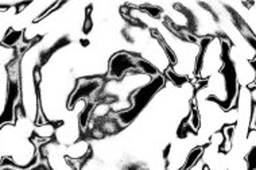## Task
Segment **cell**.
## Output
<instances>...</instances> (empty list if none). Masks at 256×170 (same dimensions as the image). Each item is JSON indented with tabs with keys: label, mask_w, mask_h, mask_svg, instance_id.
<instances>
[{
	"label": "cell",
	"mask_w": 256,
	"mask_h": 170,
	"mask_svg": "<svg viewBox=\"0 0 256 170\" xmlns=\"http://www.w3.org/2000/svg\"><path fill=\"white\" fill-rule=\"evenodd\" d=\"M201 42V52L196 70V81L204 82L209 77L220 73L226 65V52L230 44L222 38H204Z\"/></svg>",
	"instance_id": "obj_2"
},
{
	"label": "cell",
	"mask_w": 256,
	"mask_h": 170,
	"mask_svg": "<svg viewBox=\"0 0 256 170\" xmlns=\"http://www.w3.org/2000/svg\"><path fill=\"white\" fill-rule=\"evenodd\" d=\"M36 127L38 124L31 122L19 106L14 120L0 126V166L10 164L14 168L27 170L40 162Z\"/></svg>",
	"instance_id": "obj_1"
},
{
	"label": "cell",
	"mask_w": 256,
	"mask_h": 170,
	"mask_svg": "<svg viewBox=\"0 0 256 170\" xmlns=\"http://www.w3.org/2000/svg\"><path fill=\"white\" fill-rule=\"evenodd\" d=\"M0 170H22V169H18V168H14V166L10 165V164H4V165L0 166Z\"/></svg>",
	"instance_id": "obj_3"
}]
</instances>
